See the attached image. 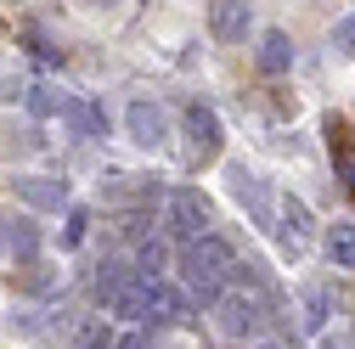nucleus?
Here are the masks:
<instances>
[{
  "label": "nucleus",
  "mask_w": 355,
  "mask_h": 349,
  "mask_svg": "<svg viewBox=\"0 0 355 349\" xmlns=\"http://www.w3.org/2000/svg\"><path fill=\"white\" fill-rule=\"evenodd\" d=\"M136 265H141L147 276H158V271H164V242H141V259H136Z\"/></svg>",
  "instance_id": "nucleus-17"
},
{
  "label": "nucleus",
  "mask_w": 355,
  "mask_h": 349,
  "mask_svg": "<svg viewBox=\"0 0 355 349\" xmlns=\"http://www.w3.org/2000/svg\"><path fill=\"white\" fill-rule=\"evenodd\" d=\"M12 186H17L23 208H40V214L68 208V186H62V181H51V174H23V181H12Z\"/></svg>",
  "instance_id": "nucleus-5"
},
{
  "label": "nucleus",
  "mask_w": 355,
  "mask_h": 349,
  "mask_svg": "<svg viewBox=\"0 0 355 349\" xmlns=\"http://www.w3.org/2000/svg\"><path fill=\"white\" fill-rule=\"evenodd\" d=\"M277 237H282V248H304V242H310V208H304L299 197L282 203V226H277Z\"/></svg>",
  "instance_id": "nucleus-8"
},
{
  "label": "nucleus",
  "mask_w": 355,
  "mask_h": 349,
  "mask_svg": "<svg viewBox=\"0 0 355 349\" xmlns=\"http://www.w3.org/2000/svg\"><path fill=\"white\" fill-rule=\"evenodd\" d=\"M327 259H333V265H355V226L349 220H338L327 231Z\"/></svg>",
  "instance_id": "nucleus-13"
},
{
  "label": "nucleus",
  "mask_w": 355,
  "mask_h": 349,
  "mask_svg": "<svg viewBox=\"0 0 355 349\" xmlns=\"http://www.w3.org/2000/svg\"><path fill=\"white\" fill-rule=\"evenodd\" d=\"M304 310H310L304 327H322V321H327V293H310V298H304Z\"/></svg>",
  "instance_id": "nucleus-19"
},
{
  "label": "nucleus",
  "mask_w": 355,
  "mask_h": 349,
  "mask_svg": "<svg viewBox=\"0 0 355 349\" xmlns=\"http://www.w3.org/2000/svg\"><path fill=\"white\" fill-rule=\"evenodd\" d=\"M187 124H192L198 147H214V141H220V118H214V113H209L203 102H192V107H187Z\"/></svg>",
  "instance_id": "nucleus-14"
},
{
  "label": "nucleus",
  "mask_w": 355,
  "mask_h": 349,
  "mask_svg": "<svg viewBox=\"0 0 355 349\" xmlns=\"http://www.w3.org/2000/svg\"><path fill=\"white\" fill-rule=\"evenodd\" d=\"M187 316H192V310H187V298L175 293L169 282H158V298H153V321H158V327H169V321H187Z\"/></svg>",
  "instance_id": "nucleus-12"
},
{
  "label": "nucleus",
  "mask_w": 355,
  "mask_h": 349,
  "mask_svg": "<svg viewBox=\"0 0 355 349\" xmlns=\"http://www.w3.org/2000/svg\"><path fill=\"white\" fill-rule=\"evenodd\" d=\"M214 316H220V332H226V338H248V332L265 327V298L248 293V282H243L237 293H226L214 304Z\"/></svg>",
  "instance_id": "nucleus-3"
},
{
  "label": "nucleus",
  "mask_w": 355,
  "mask_h": 349,
  "mask_svg": "<svg viewBox=\"0 0 355 349\" xmlns=\"http://www.w3.org/2000/svg\"><path fill=\"white\" fill-rule=\"evenodd\" d=\"M79 237H85V208H68V226H62V242L73 248Z\"/></svg>",
  "instance_id": "nucleus-20"
},
{
  "label": "nucleus",
  "mask_w": 355,
  "mask_h": 349,
  "mask_svg": "<svg viewBox=\"0 0 355 349\" xmlns=\"http://www.w3.org/2000/svg\"><path fill=\"white\" fill-rule=\"evenodd\" d=\"M259 68H265V73H288V68H293L288 34H265V39H259Z\"/></svg>",
  "instance_id": "nucleus-11"
},
{
  "label": "nucleus",
  "mask_w": 355,
  "mask_h": 349,
  "mask_svg": "<svg viewBox=\"0 0 355 349\" xmlns=\"http://www.w3.org/2000/svg\"><path fill=\"white\" fill-rule=\"evenodd\" d=\"M28 107H34V113H51V107H62V102L46 96V91H28Z\"/></svg>",
  "instance_id": "nucleus-21"
},
{
  "label": "nucleus",
  "mask_w": 355,
  "mask_h": 349,
  "mask_svg": "<svg viewBox=\"0 0 355 349\" xmlns=\"http://www.w3.org/2000/svg\"><path fill=\"white\" fill-rule=\"evenodd\" d=\"M153 298H158V276L141 271L136 282L113 298V316H119V321H153Z\"/></svg>",
  "instance_id": "nucleus-6"
},
{
  "label": "nucleus",
  "mask_w": 355,
  "mask_h": 349,
  "mask_svg": "<svg viewBox=\"0 0 355 349\" xmlns=\"http://www.w3.org/2000/svg\"><path fill=\"white\" fill-rule=\"evenodd\" d=\"M124 124H130V141L136 147H158L164 141V107L158 102H130Z\"/></svg>",
  "instance_id": "nucleus-7"
},
{
  "label": "nucleus",
  "mask_w": 355,
  "mask_h": 349,
  "mask_svg": "<svg viewBox=\"0 0 355 349\" xmlns=\"http://www.w3.org/2000/svg\"><path fill=\"white\" fill-rule=\"evenodd\" d=\"M226 181H232V197L248 208V220L277 231V197H271V181H265L259 169H248V163H232V169H226Z\"/></svg>",
  "instance_id": "nucleus-2"
},
{
  "label": "nucleus",
  "mask_w": 355,
  "mask_h": 349,
  "mask_svg": "<svg viewBox=\"0 0 355 349\" xmlns=\"http://www.w3.org/2000/svg\"><path fill=\"white\" fill-rule=\"evenodd\" d=\"M322 349H338V343H322Z\"/></svg>",
  "instance_id": "nucleus-23"
},
{
  "label": "nucleus",
  "mask_w": 355,
  "mask_h": 349,
  "mask_svg": "<svg viewBox=\"0 0 355 349\" xmlns=\"http://www.w3.org/2000/svg\"><path fill=\"white\" fill-rule=\"evenodd\" d=\"M333 46H338L344 57H355V12H349V17L338 23V34H333Z\"/></svg>",
  "instance_id": "nucleus-18"
},
{
  "label": "nucleus",
  "mask_w": 355,
  "mask_h": 349,
  "mask_svg": "<svg viewBox=\"0 0 355 349\" xmlns=\"http://www.w3.org/2000/svg\"><path fill=\"white\" fill-rule=\"evenodd\" d=\"M62 118H68V129H73L79 141H91V136H96V113L85 107V102H73V96H68V102H62Z\"/></svg>",
  "instance_id": "nucleus-15"
},
{
  "label": "nucleus",
  "mask_w": 355,
  "mask_h": 349,
  "mask_svg": "<svg viewBox=\"0 0 355 349\" xmlns=\"http://www.w3.org/2000/svg\"><path fill=\"white\" fill-rule=\"evenodd\" d=\"M136 276H141V265H119V259H107V265H102V276H96V293L113 304V298H119L130 282H136Z\"/></svg>",
  "instance_id": "nucleus-10"
},
{
  "label": "nucleus",
  "mask_w": 355,
  "mask_h": 349,
  "mask_svg": "<svg viewBox=\"0 0 355 349\" xmlns=\"http://www.w3.org/2000/svg\"><path fill=\"white\" fill-rule=\"evenodd\" d=\"M259 349H277V343H259Z\"/></svg>",
  "instance_id": "nucleus-22"
},
{
  "label": "nucleus",
  "mask_w": 355,
  "mask_h": 349,
  "mask_svg": "<svg viewBox=\"0 0 355 349\" xmlns=\"http://www.w3.org/2000/svg\"><path fill=\"white\" fill-rule=\"evenodd\" d=\"M0 226H6L0 242H6L12 253H34V231H28V226H17V220H0Z\"/></svg>",
  "instance_id": "nucleus-16"
},
{
  "label": "nucleus",
  "mask_w": 355,
  "mask_h": 349,
  "mask_svg": "<svg viewBox=\"0 0 355 349\" xmlns=\"http://www.w3.org/2000/svg\"><path fill=\"white\" fill-rule=\"evenodd\" d=\"M214 34L220 39H243L248 34V0H214Z\"/></svg>",
  "instance_id": "nucleus-9"
},
{
  "label": "nucleus",
  "mask_w": 355,
  "mask_h": 349,
  "mask_svg": "<svg viewBox=\"0 0 355 349\" xmlns=\"http://www.w3.org/2000/svg\"><path fill=\"white\" fill-rule=\"evenodd\" d=\"M181 271H187V287L203 304H220V298H226V282L237 276V259H232V248L220 242V237H198L181 253Z\"/></svg>",
  "instance_id": "nucleus-1"
},
{
  "label": "nucleus",
  "mask_w": 355,
  "mask_h": 349,
  "mask_svg": "<svg viewBox=\"0 0 355 349\" xmlns=\"http://www.w3.org/2000/svg\"><path fill=\"white\" fill-rule=\"evenodd\" d=\"M169 231L181 242L209 237V203H203V192H175L169 197Z\"/></svg>",
  "instance_id": "nucleus-4"
}]
</instances>
